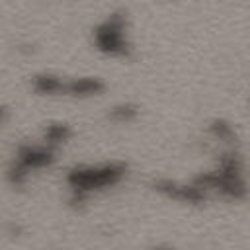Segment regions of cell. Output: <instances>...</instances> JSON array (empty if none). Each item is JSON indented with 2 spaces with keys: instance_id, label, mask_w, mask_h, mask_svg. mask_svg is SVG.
<instances>
[{
  "instance_id": "obj_1",
  "label": "cell",
  "mask_w": 250,
  "mask_h": 250,
  "mask_svg": "<svg viewBox=\"0 0 250 250\" xmlns=\"http://www.w3.org/2000/svg\"><path fill=\"white\" fill-rule=\"evenodd\" d=\"M127 176V164L121 160H107L98 164H76L66 172L68 199L72 205H84L92 195L111 189Z\"/></svg>"
},
{
  "instance_id": "obj_2",
  "label": "cell",
  "mask_w": 250,
  "mask_h": 250,
  "mask_svg": "<svg viewBox=\"0 0 250 250\" xmlns=\"http://www.w3.org/2000/svg\"><path fill=\"white\" fill-rule=\"evenodd\" d=\"M94 49L109 59L129 61L135 53L131 33H129V16L125 8L111 10L102 21L92 29Z\"/></svg>"
},
{
  "instance_id": "obj_3",
  "label": "cell",
  "mask_w": 250,
  "mask_h": 250,
  "mask_svg": "<svg viewBox=\"0 0 250 250\" xmlns=\"http://www.w3.org/2000/svg\"><path fill=\"white\" fill-rule=\"evenodd\" d=\"M57 160V150L41 143H23L16 148L14 158L8 166V182L12 186H23L29 174L51 168Z\"/></svg>"
},
{
  "instance_id": "obj_4",
  "label": "cell",
  "mask_w": 250,
  "mask_h": 250,
  "mask_svg": "<svg viewBox=\"0 0 250 250\" xmlns=\"http://www.w3.org/2000/svg\"><path fill=\"white\" fill-rule=\"evenodd\" d=\"M152 189L172 201H180V203H201L205 201V193L193 184H186V182H178V180H170V178H160L152 182Z\"/></svg>"
},
{
  "instance_id": "obj_5",
  "label": "cell",
  "mask_w": 250,
  "mask_h": 250,
  "mask_svg": "<svg viewBox=\"0 0 250 250\" xmlns=\"http://www.w3.org/2000/svg\"><path fill=\"white\" fill-rule=\"evenodd\" d=\"M105 90V82L100 76H76V78H62L61 96L70 98H96Z\"/></svg>"
},
{
  "instance_id": "obj_6",
  "label": "cell",
  "mask_w": 250,
  "mask_h": 250,
  "mask_svg": "<svg viewBox=\"0 0 250 250\" xmlns=\"http://www.w3.org/2000/svg\"><path fill=\"white\" fill-rule=\"evenodd\" d=\"M31 88L37 96H61L62 76L53 72H39L31 78Z\"/></svg>"
},
{
  "instance_id": "obj_7",
  "label": "cell",
  "mask_w": 250,
  "mask_h": 250,
  "mask_svg": "<svg viewBox=\"0 0 250 250\" xmlns=\"http://www.w3.org/2000/svg\"><path fill=\"white\" fill-rule=\"evenodd\" d=\"M70 137H72V129L68 127V123H61V121H59V123H49V125L45 127L41 141H43L47 146L59 150L64 143H68Z\"/></svg>"
},
{
  "instance_id": "obj_8",
  "label": "cell",
  "mask_w": 250,
  "mask_h": 250,
  "mask_svg": "<svg viewBox=\"0 0 250 250\" xmlns=\"http://www.w3.org/2000/svg\"><path fill=\"white\" fill-rule=\"evenodd\" d=\"M107 117L113 121V123H133L137 117H139V107L131 102H121L117 105H113L109 111H107Z\"/></svg>"
},
{
  "instance_id": "obj_9",
  "label": "cell",
  "mask_w": 250,
  "mask_h": 250,
  "mask_svg": "<svg viewBox=\"0 0 250 250\" xmlns=\"http://www.w3.org/2000/svg\"><path fill=\"white\" fill-rule=\"evenodd\" d=\"M4 115H6V109L0 105V123H2V119H4Z\"/></svg>"
},
{
  "instance_id": "obj_10",
  "label": "cell",
  "mask_w": 250,
  "mask_h": 250,
  "mask_svg": "<svg viewBox=\"0 0 250 250\" xmlns=\"http://www.w3.org/2000/svg\"><path fill=\"white\" fill-rule=\"evenodd\" d=\"M154 250H170V248H154Z\"/></svg>"
}]
</instances>
